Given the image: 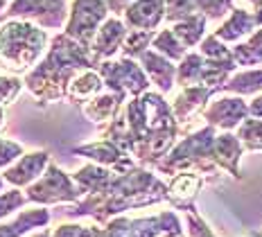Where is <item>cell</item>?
I'll return each instance as SVG.
<instances>
[{"instance_id": "obj_1", "label": "cell", "mask_w": 262, "mask_h": 237, "mask_svg": "<svg viewBox=\"0 0 262 237\" xmlns=\"http://www.w3.org/2000/svg\"><path fill=\"white\" fill-rule=\"evenodd\" d=\"M89 68H95L91 50L61 32L52 38L43 61L25 75V86L43 104L59 102L68 97L70 81Z\"/></svg>"}, {"instance_id": "obj_2", "label": "cell", "mask_w": 262, "mask_h": 237, "mask_svg": "<svg viewBox=\"0 0 262 237\" xmlns=\"http://www.w3.org/2000/svg\"><path fill=\"white\" fill-rule=\"evenodd\" d=\"M48 48V32L32 20L12 18L0 23V68L27 75Z\"/></svg>"}, {"instance_id": "obj_3", "label": "cell", "mask_w": 262, "mask_h": 237, "mask_svg": "<svg viewBox=\"0 0 262 237\" xmlns=\"http://www.w3.org/2000/svg\"><path fill=\"white\" fill-rule=\"evenodd\" d=\"M106 18H108V7L104 0H73L68 23H66L63 32L91 50L93 38H95L97 30Z\"/></svg>"}, {"instance_id": "obj_4", "label": "cell", "mask_w": 262, "mask_h": 237, "mask_svg": "<svg viewBox=\"0 0 262 237\" xmlns=\"http://www.w3.org/2000/svg\"><path fill=\"white\" fill-rule=\"evenodd\" d=\"M12 18L32 20L46 30H59L68 23L66 0H12L7 12L0 16V23Z\"/></svg>"}, {"instance_id": "obj_5", "label": "cell", "mask_w": 262, "mask_h": 237, "mask_svg": "<svg viewBox=\"0 0 262 237\" xmlns=\"http://www.w3.org/2000/svg\"><path fill=\"white\" fill-rule=\"evenodd\" d=\"M81 197L79 187L75 185V181L63 172L61 167H57L54 163L48 165V169L43 172L39 181H34L27 187V199L39 206H50V203H73Z\"/></svg>"}, {"instance_id": "obj_6", "label": "cell", "mask_w": 262, "mask_h": 237, "mask_svg": "<svg viewBox=\"0 0 262 237\" xmlns=\"http://www.w3.org/2000/svg\"><path fill=\"white\" fill-rule=\"evenodd\" d=\"M97 73L104 79V84L120 95H124V93L136 95V93H143L147 88V77L129 57L120 59V61H100Z\"/></svg>"}, {"instance_id": "obj_7", "label": "cell", "mask_w": 262, "mask_h": 237, "mask_svg": "<svg viewBox=\"0 0 262 237\" xmlns=\"http://www.w3.org/2000/svg\"><path fill=\"white\" fill-rule=\"evenodd\" d=\"M50 154L46 149L41 152H32V154H23V156L16 161L12 167L5 169V181L14 187H30L34 181H39L43 172L50 165Z\"/></svg>"}, {"instance_id": "obj_8", "label": "cell", "mask_w": 262, "mask_h": 237, "mask_svg": "<svg viewBox=\"0 0 262 237\" xmlns=\"http://www.w3.org/2000/svg\"><path fill=\"white\" fill-rule=\"evenodd\" d=\"M127 34H129V30H127V25H124V20L116 18V16H111V18H106L104 23H102V27L97 30V34L91 43V57H93V61H95V68L102 59H108L118 50H122Z\"/></svg>"}, {"instance_id": "obj_9", "label": "cell", "mask_w": 262, "mask_h": 237, "mask_svg": "<svg viewBox=\"0 0 262 237\" xmlns=\"http://www.w3.org/2000/svg\"><path fill=\"white\" fill-rule=\"evenodd\" d=\"M122 16L131 30L154 32L165 18V0H134Z\"/></svg>"}, {"instance_id": "obj_10", "label": "cell", "mask_w": 262, "mask_h": 237, "mask_svg": "<svg viewBox=\"0 0 262 237\" xmlns=\"http://www.w3.org/2000/svg\"><path fill=\"white\" fill-rule=\"evenodd\" d=\"M75 154H81V156L91 158V161H97L102 165H111L116 172H124L131 165L129 156H124V152L120 149L118 145H113L111 140H100V142H93V145L77 147Z\"/></svg>"}, {"instance_id": "obj_11", "label": "cell", "mask_w": 262, "mask_h": 237, "mask_svg": "<svg viewBox=\"0 0 262 237\" xmlns=\"http://www.w3.org/2000/svg\"><path fill=\"white\" fill-rule=\"evenodd\" d=\"M140 63H143L145 73L151 77V81L161 88V91H170L172 88V81H174V66L170 63V59L163 57L161 52L156 50H147L140 54Z\"/></svg>"}, {"instance_id": "obj_12", "label": "cell", "mask_w": 262, "mask_h": 237, "mask_svg": "<svg viewBox=\"0 0 262 237\" xmlns=\"http://www.w3.org/2000/svg\"><path fill=\"white\" fill-rule=\"evenodd\" d=\"M50 224V212L46 208H32L23 210L12 224H0V237H25L30 230L43 228Z\"/></svg>"}, {"instance_id": "obj_13", "label": "cell", "mask_w": 262, "mask_h": 237, "mask_svg": "<svg viewBox=\"0 0 262 237\" xmlns=\"http://www.w3.org/2000/svg\"><path fill=\"white\" fill-rule=\"evenodd\" d=\"M255 25L258 23L247 9H233L231 16L215 30V36L220 41H239L242 36L251 34L255 30Z\"/></svg>"}, {"instance_id": "obj_14", "label": "cell", "mask_w": 262, "mask_h": 237, "mask_svg": "<svg viewBox=\"0 0 262 237\" xmlns=\"http://www.w3.org/2000/svg\"><path fill=\"white\" fill-rule=\"evenodd\" d=\"M244 115H247V106L242 104V100H233V97H226V100L215 102L208 111H206V118H208L212 124L224 126V129L235 126Z\"/></svg>"}, {"instance_id": "obj_15", "label": "cell", "mask_w": 262, "mask_h": 237, "mask_svg": "<svg viewBox=\"0 0 262 237\" xmlns=\"http://www.w3.org/2000/svg\"><path fill=\"white\" fill-rule=\"evenodd\" d=\"M102 84H104V81H102V77L97 75V73H93V68L81 70V73L75 77L73 81H70V86H68V100L84 104L86 100L95 97L97 93L102 91Z\"/></svg>"}, {"instance_id": "obj_16", "label": "cell", "mask_w": 262, "mask_h": 237, "mask_svg": "<svg viewBox=\"0 0 262 237\" xmlns=\"http://www.w3.org/2000/svg\"><path fill=\"white\" fill-rule=\"evenodd\" d=\"M124 100V95L120 93H108V95H100V97H91L81 104V111H84L86 118L95 120V122H104V120H111L116 109L120 106V102Z\"/></svg>"}, {"instance_id": "obj_17", "label": "cell", "mask_w": 262, "mask_h": 237, "mask_svg": "<svg viewBox=\"0 0 262 237\" xmlns=\"http://www.w3.org/2000/svg\"><path fill=\"white\" fill-rule=\"evenodd\" d=\"M206 20H208V18H206L204 14H192V16H188V18L174 23L172 32L177 34V38L183 43L185 48H192L206 34Z\"/></svg>"}, {"instance_id": "obj_18", "label": "cell", "mask_w": 262, "mask_h": 237, "mask_svg": "<svg viewBox=\"0 0 262 237\" xmlns=\"http://www.w3.org/2000/svg\"><path fill=\"white\" fill-rule=\"evenodd\" d=\"M201 187V179L196 174H177L170 183V197L177 201V206L190 208V201Z\"/></svg>"}, {"instance_id": "obj_19", "label": "cell", "mask_w": 262, "mask_h": 237, "mask_svg": "<svg viewBox=\"0 0 262 237\" xmlns=\"http://www.w3.org/2000/svg\"><path fill=\"white\" fill-rule=\"evenodd\" d=\"M215 149H217V163L222 165V167L231 169L233 174H237V158H239V142L237 138L233 136H220L215 140Z\"/></svg>"}, {"instance_id": "obj_20", "label": "cell", "mask_w": 262, "mask_h": 237, "mask_svg": "<svg viewBox=\"0 0 262 237\" xmlns=\"http://www.w3.org/2000/svg\"><path fill=\"white\" fill-rule=\"evenodd\" d=\"M151 46H154L156 52H161L163 57L167 59H183L185 57V46L177 38L172 30H161L156 32L154 41H151Z\"/></svg>"}, {"instance_id": "obj_21", "label": "cell", "mask_w": 262, "mask_h": 237, "mask_svg": "<svg viewBox=\"0 0 262 237\" xmlns=\"http://www.w3.org/2000/svg\"><path fill=\"white\" fill-rule=\"evenodd\" d=\"M233 57H235V63L242 66H253L262 61V30L255 32L253 36L249 38V43H242L233 50Z\"/></svg>"}, {"instance_id": "obj_22", "label": "cell", "mask_w": 262, "mask_h": 237, "mask_svg": "<svg viewBox=\"0 0 262 237\" xmlns=\"http://www.w3.org/2000/svg\"><path fill=\"white\" fill-rule=\"evenodd\" d=\"M156 32H143V30H131L127 38H124V46H122V52L124 57H140L143 52H147V46L154 41Z\"/></svg>"}, {"instance_id": "obj_23", "label": "cell", "mask_w": 262, "mask_h": 237, "mask_svg": "<svg viewBox=\"0 0 262 237\" xmlns=\"http://www.w3.org/2000/svg\"><path fill=\"white\" fill-rule=\"evenodd\" d=\"M192 14H199V0H165V20L179 23Z\"/></svg>"}, {"instance_id": "obj_24", "label": "cell", "mask_w": 262, "mask_h": 237, "mask_svg": "<svg viewBox=\"0 0 262 237\" xmlns=\"http://www.w3.org/2000/svg\"><path fill=\"white\" fill-rule=\"evenodd\" d=\"M23 84L25 81H20V77L16 75H0V106L12 104L23 91Z\"/></svg>"}, {"instance_id": "obj_25", "label": "cell", "mask_w": 262, "mask_h": 237, "mask_svg": "<svg viewBox=\"0 0 262 237\" xmlns=\"http://www.w3.org/2000/svg\"><path fill=\"white\" fill-rule=\"evenodd\" d=\"M228 91H239V93H251L262 88V73H242L237 77H233L231 81L226 84Z\"/></svg>"}, {"instance_id": "obj_26", "label": "cell", "mask_w": 262, "mask_h": 237, "mask_svg": "<svg viewBox=\"0 0 262 237\" xmlns=\"http://www.w3.org/2000/svg\"><path fill=\"white\" fill-rule=\"evenodd\" d=\"M233 9V0H199V14H204L206 18H224Z\"/></svg>"}, {"instance_id": "obj_27", "label": "cell", "mask_w": 262, "mask_h": 237, "mask_svg": "<svg viewBox=\"0 0 262 237\" xmlns=\"http://www.w3.org/2000/svg\"><path fill=\"white\" fill-rule=\"evenodd\" d=\"M30 201L25 195H20L18 187H12V190H5L0 192V219L7 217V214H12L14 210H18L20 206H25V203Z\"/></svg>"}, {"instance_id": "obj_28", "label": "cell", "mask_w": 262, "mask_h": 237, "mask_svg": "<svg viewBox=\"0 0 262 237\" xmlns=\"http://www.w3.org/2000/svg\"><path fill=\"white\" fill-rule=\"evenodd\" d=\"M23 145L14 140H7V138H0V169H7L23 156Z\"/></svg>"}, {"instance_id": "obj_29", "label": "cell", "mask_w": 262, "mask_h": 237, "mask_svg": "<svg viewBox=\"0 0 262 237\" xmlns=\"http://www.w3.org/2000/svg\"><path fill=\"white\" fill-rule=\"evenodd\" d=\"M188 230H190V237H215L208 226L196 217L192 208H188Z\"/></svg>"}, {"instance_id": "obj_30", "label": "cell", "mask_w": 262, "mask_h": 237, "mask_svg": "<svg viewBox=\"0 0 262 237\" xmlns=\"http://www.w3.org/2000/svg\"><path fill=\"white\" fill-rule=\"evenodd\" d=\"M81 230H84V226H79V224H63L54 230L52 237H79Z\"/></svg>"}, {"instance_id": "obj_31", "label": "cell", "mask_w": 262, "mask_h": 237, "mask_svg": "<svg viewBox=\"0 0 262 237\" xmlns=\"http://www.w3.org/2000/svg\"><path fill=\"white\" fill-rule=\"evenodd\" d=\"M106 3V7H108V12L111 14H116V16H120V14H124L127 12V7L134 0H104Z\"/></svg>"}, {"instance_id": "obj_32", "label": "cell", "mask_w": 262, "mask_h": 237, "mask_svg": "<svg viewBox=\"0 0 262 237\" xmlns=\"http://www.w3.org/2000/svg\"><path fill=\"white\" fill-rule=\"evenodd\" d=\"M7 5H9V0H0V16L7 12Z\"/></svg>"}, {"instance_id": "obj_33", "label": "cell", "mask_w": 262, "mask_h": 237, "mask_svg": "<svg viewBox=\"0 0 262 237\" xmlns=\"http://www.w3.org/2000/svg\"><path fill=\"white\" fill-rule=\"evenodd\" d=\"M32 237H52V233H50V230H41V233L32 235Z\"/></svg>"}, {"instance_id": "obj_34", "label": "cell", "mask_w": 262, "mask_h": 237, "mask_svg": "<svg viewBox=\"0 0 262 237\" xmlns=\"http://www.w3.org/2000/svg\"><path fill=\"white\" fill-rule=\"evenodd\" d=\"M3 124H5V109L0 106V129H3Z\"/></svg>"}, {"instance_id": "obj_35", "label": "cell", "mask_w": 262, "mask_h": 237, "mask_svg": "<svg viewBox=\"0 0 262 237\" xmlns=\"http://www.w3.org/2000/svg\"><path fill=\"white\" fill-rule=\"evenodd\" d=\"M5 185H7V181H5V176H3V174H0V192H3V190H5Z\"/></svg>"}, {"instance_id": "obj_36", "label": "cell", "mask_w": 262, "mask_h": 237, "mask_svg": "<svg viewBox=\"0 0 262 237\" xmlns=\"http://www.w3.org/2000/svg\"><path fill=\"white\" fill-rule=\"evenodd\" d=\"M249 237H258V235H249Z\"/></svg>"}]
</instances>
